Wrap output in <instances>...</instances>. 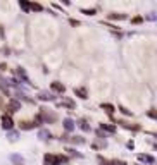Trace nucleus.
<instances>
[{
    "mask_svg": "<svg viewBox=\"0 0 157 165\" xmlns=\"http://www.w3.org/2000/svg\"><path fill=\"white\" fill-rule=\"evenodd\" d=\"M64 162H67V158H66V157H62V155L47 153L43 157V163L45 165H60V163H64Z\"/></svg>",
    "mask_w": 157,
    "mask_h": 165,
    "instance_id": "obj_1",
    "label": "nucleus"
},
{
    "mask_svg": "<svg viewBox=\"0 0 157 165\" xmlns=\"http://www.w3.org/2000/svg\"><path fill=\"white\" fill-rule=\"evenodd\" d=\"M21 110V101L16 100V98H12V100H9V103H7V114L9 115H12V114H16Z\"/></svg>",
    "mask_w": 157,
    "mask_h": 165,
    "instance_id": "obj_2",
    "label": "nucleus"
},
{
    "mask_svg": "<svg viewBox=\"0 0 157 165\" xmlns=\"http://www.w3.org/2000/svg\"><path fill=\"white\" fill-rule=\"evenodd\" d=\"M0 122H2V127L5 129V131H12V127H14L12 115H9V114H4V115H2V119H0Z\"/></svg>",
    "mask_w": 157,
    "mask_h": 165,
    "instance_id": "obj_3",
    "label": "nucleus"
},
{
    "mask_svg": "<svg viewBox=\"0 0 157 165\" xmlns=\"http://www.w3.org/2000/svg\"><path fill=\"white\" fill-rule=\"evenodd\" d=\"M36 127V122L35 120H19V129L21 131H29V129Z\"/></svg>",
    "mask_w": 157,
    "mask_h": 165,
    "instance_id": "obj_4",
    "label": "nucleus"
},
{
    "mask_svg": "<svg viewBox=\"0 0 157 165\" xmlns=\"http://www.w3.org/2000/svg\"><path fill=\"white\" fill-rule=\"evenodd\" d=\"M14 72H16V74L19 76L22 81H24V83H28V84H29V79H28V76H26V72H24V69H22V67H17Z\"/></svg>",
    "mask_w": 157,
    "mask_h": 165,
    "instance_id": "obj_5",
    "label": "nucleus"
},
{
    "mask_svg": "<svg viewBox=\"0 0 157 165\" xmlns=\"http://www.w3.org/2000/svg\"><path fill=\"white\" fill-rule=\"evenodd\" d=\"M52 90L57 91V93H64L66 88H64V84H60V83H57V81H55V83H52Z\"/></svg>",
    "mask_w": 157,
    "mask_h": 165,
    "instance_id": "obj_6",
    "label": "nucleus"
},
{
    "mask_svg": "<svg viewBox=\"0 0 157 165\" xmlns=\"http://www.w3.org/2000/svg\"><path fill=\"white\" fill-rule=\"evenodd\" d=\"M138 160H140V162H145V163H154V162H155L154 157H148V155H138Z\"/></svg>",
    "mask_w": 157,
    "mask_h": 165,
    "instance_id": "obj_7",
    "label": "nucleus"
},
{
    "mask_svg": "<svg viewBox=\"0 0 157 165\" xmlns=\"http://www.w3.org/2000/svg\"><path fill=\"white\" fill-rule=\"evenodd\" d=\"M29 11H35V12H42L43 11V7L36 4V2H29Z\"/></svg>",
    "mask_w": 157,
    "mask_h": 165,
    "instance_id": "obj_8",
    "label": "nucleus"
},
{
    "mask_svg": "<svg viewBox=\"0 0 157 165\" xmlns=\"http://www.w3.org/2000/svg\"><path fill=\"white\" fill-rule=\"evenodd\" d=\"M74 93H76L78 96H80V98H87V96H88V91L85 90V88H76Z\"/></svg>",
    "mask_w": 157,
    "mask_h": 165,
    "instance_id": "obj_9",
    "label": "nucleus"
},
{
    "mask_svg": "<svg viewBox=\"0 0 157 165\" xmlns=\"http://www.w3.org/2000/svg\"><path fill=\"white\" fill-rule=\"evenodd\" d=\"M64 129H66V131H73V129H74V120L66 119V120H64Z\"/></svg>",
    "mask_w": 157,
    "mask_h": 165,
    "instance_id": "obj_10",
    "label": "nucleus"
},
{
    "mask_svg": "<svg viewBox=\"0 0 157 165\" xmlns=\"http://www.w3.org/2000/svg\"><path fill=\"white\" fill-rule=\"evenodd\" d=\"M119 124L123 126V127H128V129H131V131H138V129H140V126H133V124H128L126 120H119Z\"/></svg>",
    "mask_w": 157,
    "mask_h": 165,
    "instance_id": "obj_11",
    "label": "nucleus"
},
{
    "mask_svg": "<svg viewBox=\"0 0 157 165\" xmlns=\"http://www.w3.org/2000/svg\"><path fill=\"white\" fill-rule=\"evenodd\" d=\"M38 98L43 101H49V100H54V96L50 95V93H38Z\"/></svg>",
    "mask_w": 157,
    "mask_h": 165,
    "instance_id": "obj_12",
    "label": "nucleus"
},
{
    "mask_svg": "<svg viewBox=\"0 0 157 165\" xmlns=\"http://www.w3.org/2000/svg\"><path fill=\"white\" fill-rule=\"evenodd\" d=\"M7 138L11 139V141H16V139L19 138V133H17V131H7Z\"/></svg>",
    "mask_w": 157,
    "mask_h": 165,
    "instance_id": "obj_13",
    "label": "nucleus"
},
{
    "mask_svg": "<svg viewBox=\"0 0 157 165\" xmlns=\"http://www.w3.org/2000/svg\"><path fill=\"white\" fill-rule=\"evenodd\" d=\"M100 108H104L107 114H112L114 112V105H111V103H102V105H100Z\"/></svg>",
    "mask_w": 157,
    "mask_h": 165,
    "instance_id": "obj_14",
    "label": "nucleus"
},
{
    "mask_svg": "<svg viewBox=\"0 0 157 165\" xmlns=\"http://www.w3.org/2000/svg\"><path fill=\"white\" fill-rule=\"evenodd\" d=\"M38 138H40V139H50V133L47 131V129H42L40 134H38Z\"/></svg>",
    "mask_w": 157,
    "mask_h": 165,
    "instance_id": "obj_15",
    "label": "nucleus"
},
{
    "mask_svg": "<svg viewBox=\"0 0 157 165\" xmlns=\"http://www.w3.org/2000/svg\"><path fill=\"white\" fill-rule=\"evenodd\" d=\"M19 7H21L24 12H29V2H24V0H21V2H19Z\"/></svg>",
    "mask_w": 157,
    "mask_h": 165,
    "instance_id": "obj_16",
    "label": "nucleus"
},
{
    "mask_svg": "<svg viewBox=\"0 0 157 165\" xmlns=\"http://www.w3.org/2000/svg\"><path fill=\"white\" fill-rule=\"evenodd\" d=\"M100 129L107 131V133H114V131H116V127H114V126H107V124H100Z\"/></svg>",
    "mask_w": 157,
    "mask_h": 165,
    "instance_id": "obj_17",
    "label": "nucleus"
},
{
    "mask_svg": "<svg viewBox=\"0 0 157 165\" xmlns=\"http://www.w3.org/2000/svg\"><path fill=\"white\" fill-rule=\"evenodd\" d=\"M78 124H80V127H81L83 131H90V126L87 124V120H83V119H81V120H80Z\"/></svg>",
    "mask_w": 157,
    "mask_h": 165,
    "instance_id": "obj_18",
    "label": "nucleus"
},
{
    "mask_svg": "<svg viewBox=\"0 0 157 165\" xmlns=\"http://www.w3.org/2000/svg\"><path fill=\"white\" fill-rule=\"evenodd\" d=\"M109 19H126V16H123V14H109Z\"/></svg>",
    "mask_w": 157,
    "mask_h": 165,
    "instance_id": "obj_19",
    "label": "nucleus"
},
{
    "mask_svg": "<svg viewBox=\"0 0 157 165\" xmlns=\"http://www.w3.org/2000/svg\"><path fill=\"white\" fill-rule=\"evenodd\" d=\"M83 14H87V16H93L95 14V9H83Z\"/></svg>",
    "mask_w": 157,
    "mask_h": 165,
    "instance_id": "obj_20",
    "label": "nucleus"
},
{
    "mask_svg": "<svg viewBox=\"0 0 157 165\" xmlns=\"http://www.w3.org/2000/svg\"><path fill=\"white\" fill-rule=\"evenodd\" d=\"M147 115H148L150 119H157V112H155V110H150V112L147 114Z\"/></svg>",
    "mask_w": 157,
    "mask_h": 165,
    "instance_id": "obj_21",
    "label": "nucleus"
},
{
    "mask_svg": "<svg viewBox=\"0 0 157 165\" xmlns=\"http://www.w3.org/2000/svg\"><path fill=\"white\" fill-rule=\"evenodd\" d=\"M111 165H126V163H125V162H121V160H112Z\"/></svg>",
    "mask_w": 157,
    "mask_h": 165,
    "instance_id": "obj_22",
    "label": "nucleus"
},
{
    "mask_svg": "<svg viewBox=\"0 0 157 165\" xmlns=\"http://www.w3.org/2000/svg\"><path fill=\"white\" fill-rule=\"evenodd\" d=\"M83 141H85V139H81L80 136H74V138H73V143H83Z\"/></svg>",
    "mask_w": 157,
    "mask_h": 165,
    "instance_id": "obj_23",
    "label": "nucleus"
},
{
    "mask_svg": "<svg viewBox=\"0 0 157 165\" xmlns=\"http://www.w3.org/2000/svg\"><path fill=\"white\" fill-rule=\"evenodd\" d=\"M119 110H121L123 114H125V115H131V112H130V110H126L125 107H119Z\"/></svg>",
    "mask_w": 157,
    "mask_h": 165,
    "instance_id": "obj_24",
    "label": "nucleus"
},
{
    "mask_svg": "<svg viewBox=\"0 0 157 165\" xmlns=\"http://www.w3.org/2000/svg\"><path fill=\"white\" fill-rule=\"evenodd\" d=\"M69 24H73V26H80V22L74 21V19H69Z\"/></svg>",
    "mask_w": 157,
    "mask_h": 165,
    "instance_id": "obj_25",
    "label": "nucleus"
},
{
    "mask_svg": "<svg viewBox=\"0 0 157 165\" xmlns=\"http://www.w3.org/2000/svg\"><path fill=\"white\" fill-rule=\"evenodd\" d=\"M138 22H142V17H133V24H138Z\"/></svg>",
    "mask_w": 157,
    "mask_h": 165,
    "instance_id": "obj_26",
    "label": "nucleus"
},
{
    "mask_svg": "<svg viewBox=\"0 0 157 165\" xmlns=\"http://www.w3.org/2000/svg\"><path fill=\"white\" fill-rule=\"evenodd\" d=\"M16 165H22V163H16Z\"/></svg>",
    "mask_w": 157,
    "mask_h": 165,
    "instance_id": "obj_27",
    "label": "nucleus"
}]
</instances>
